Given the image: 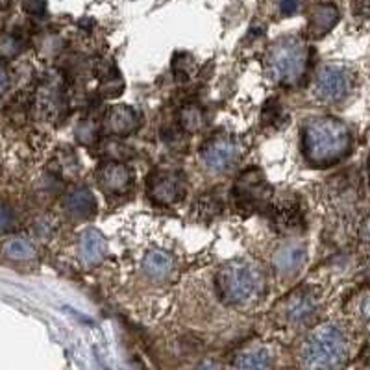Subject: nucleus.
Returning <instances> with one entry per match:
<instances>
[{
  "label": "nucleus",
  "mask_w": 370,
  "mask_h": 370,
  "mask_svg": "<svg viewBox=\"0 0 370 370\" xmlns=\"http://www.w3.org/2000/svg\"><path fill=\"white\" fill-rule=\"evenodd\" d=\"M220 298L232 306H247L263 294L265 274L252 259H232L217 274Z\"/></svg>",
  "instance_id": "f03ea898"
},
{
  "label": "nucleus",
  "mask_w": 370,
  "mask_h": 370,
  "mask_svg": "<svg viewBox=\"0 0 370 370\" xmlns=\"http://www.w3.org/2000/svg\"><path fill=\"white\" fill-rule=\"evenodd\" d=\"M276 217L280 226H283V228L287 229L298 228L300 220H302V215H300V209L296 204H285V206H280L278 207Z\"/></svg>",
  "instance_id": "aec40b11"
},
{
  "label": "nucleus",
  "mask_w": 370,
  "mask_h": 370,
  "mask_svg": "<svg viewBox=\"0 0 370 370\" xmlns=\"http://www.w3.org/2000/svg\"><path fill=\"white\" fill-rule=\"evenodd\" d=\"M8 82H10V78H8L6 67H4V63L0 61V94L8 89Z\"/></svg>",
  "instance_id": "393cba45"
},
{
  "label": "nucleus",
  "mask_w": 370,
  "mask_h": 370,
  "mask_svg": "<svg viewBox=\"0 0 370 370\" xmlns=\"http://www.w3.org/2000/svg\"><path fill=\"white\" fill-rule=\"evenodd\" d=\"M359 320L363 322L364 328L370 329V293H367L359 302Z\"/></svg>",
  "instance_id": "5701e85b"
},
{
  "label": "nucleus",
  "mask_w": 370,
  "mask_h": 370,
  "mask_svg": "<svg viewBox=\"0 0 370 370\" xmlns=\"http://www.w3.org/2000/svg\"><path fill=\"white\" fill-rule=\"evenodd\" d=\"M180 123L187 132H198L204 126V112L202 107L196 106V104H189L182 110V115H180Z\"/></svg>",
  "instance_id": "6ab92c4d"
},
{
  "label": "nucleus",
  "mask_w": 370,
  "mask_h": 370,
  "mask_svg": "<svg viewBox=\"0 0 370 370\" xmlns=\"http://www.w3.org/2000/svg\"><path fill=\"white\" fill-rule=\"evenodd\" d=\"M65 212L74 218H88L94 213L96 202L88 187H78L65 196Z\"/></svg>",
  "instance_id": "4468645a"
},
{
  "label": "nucleus",
  "mask_w": 370,
  "mask_h": 370,
  "mask_svg": "<svg viewBox=\"0 0 370 370\" xmlns=\"http://www.w3.org/2000/svg\"><path fill=\"white\" fill-rule=\"evenodd\" d=\"M337 19H339V13L335 10L333 6H329V4H322V6H317L313 10L311 13V34L313 36H324L326 32L333 28V24L337 23Z\"/></svg>",
  "instance_id": "f3484780"
},
{
  "label": "nucleus",
  "mask_w": 370,
  "mask_h": 370,
  "mask_svg": "<svg viewBox=\"0 0 370 370\" xmlns=\"http://www.w3.org/2000/svg\"><path fill=\"white\" fill-rule=\"evenodd\" d=\"M235 367L239 369H271L272 353L265 347H247L235 358Z\"/></svg>",
  "instance_id": "dca6fc26"
},
{
  "label": "nucleus",
  "mask_w": 370,
  "mask_h": 370,
  "mask_svg": "<svg viewBox=\"0 0 370 370\" xmlns=\"http://www.w3.org/2000/svg\"><path fill=\"white\" fill-rule=\"evenodd\" d=\"M241 143L234 136L217 134L204 143L200 156H202V161L206 165L207 171L220 174V172L234 169L235 163L241 158Z\"/></svg>",
  "instance_id": "39448f33"
},
{
  "label": "nucleus",
  "mask_w": 370,
  "mask_h": 370,
  "mask_svg": "<svg viewBox=\"0 0 370 370\" xmlns=\"http://www.w3.org/2000/svg\"><path fill=\"white\" fill-rule=\"evenodd\" d=\"M306 261V250L298 243H289L283 245L276 254H274V271L280 276H294L300 271V267Z\"/></svg>",
  "instance_id": "ddd939ff"
},
{
  "label": "nucleus",
  "mask_w": 370,
  "mask_h": 370,
  "mask_svg": "<svg viewBox=\"0 0 370 370\" xmlns=\"http://www.w3.org/2000/svg\"><path fill=\"white\" fill-rule=\"evenodd\" d=\"M352 76L337 65H326L315 80V94L322 102H339L350 93Z\"/></svg>",
  "instance_id": "1a4fd4ad"
},
{
  "label": "nucleus",
  "mask_w": 370,
  "mask_h": 370,
  "mask_svg": "<svg viewBox=\"0 0 370 370\" xmlns=\"http://www.w3.org/2000/svg\"><path fill=\"white\" fill-rule=\"evenodd\" d=\"M141 126V113L132 106H112L104 115V132L115 137H128Z\"/></svg>",
  "instance_id": "9d476101"
},
{
  "label": "nucleus",
  "mask_w": 370,
  "mask_h": 370,
  "mask_svg": "<svg viewBox=\"0 0 370 370\" xmlns=\"http://www.w3.org/2000/svg\"><path fill=\"white\" fill-rule=\"evenodd\" d=\"M309 50L307 45L298 37H285L271 48L267 56L269 74L280 85L298 83L307 69Z\"/></svg>",
  "instance_id": "20e7f679"
},
{
  "label": "nucleus",
  "mask_w": 370,
  "mask_h": 370,
  "mask_svg": "<svg viewBox=\"0 0 370 370\" xmlns=\"http://www.w3.org/2000/svg\"><path fill=\"white\" fill-rule=\"evenodd\" d=\"M317 309L318 304L315 294L307 289H298L283 300L280 313H282L285 324L293 326V328H304L315 318Z\"/></svg>",
  "instance_id": "6e6552de"
},
{
  "label": "nucleus",
  "mask_w": 370,
  "mask_h": 370,
  "mask_svg": "<svg viewBox=\"0 0 370 370\" xmlns=\"http://www.w3.org/2000/svg\"><path fill=\"white\" fill-rule=\"evenodd\" d=\"M106 237L100 234L99 229L89 228L80 235V241H78V258H80V261H82L85 267L99 265L102 259L106 258Z\"/></svg>",
  "instance_id": "f8f14e48"
},
{
  "label": "nucleus",
  "mask_w": 370,
  "mask_h": 370,
  "mask_svg": "<svg viewBox=\"0 0 370 370\" xmlns=\"http://www.w3.org/2000/svg\"><path fill=\"white\" fill-rule=\"evenodd\" d=\"M347 331L337 324H322L307 335L302 347V361L307 369H335L348 358Z\"/></svg>",
  "instance_id": "7ed1b4c3"
},
{
  "label": "nucleus",
  "mask_w": 370,
  "mask_h": 370,
  "mask_svg": "<svg viewBox=\"0 0 370 370\" xmlns=\"http://www.w3.org/2000/svg\"><path fill=\"white\" fill-rule=\"evenodd\" d=\"M350 132L337 119H311L302 130V150L315 165H331L342 159L350 150Z\"/></svg>",
  "instance_id": "f257e3e1"
},
{
  "label": "nucleus",
  "mask_w": 370,
  "mask_h": 370,
  "mask_svg": "<svg viewBox=\"0 0 370 370\" xmlns=\"http://www.w3.org/2000/svg\"><path fill=\"white\" fill-rule=\"evenodd\" d=\"M361 239H363L364 247L370 248V217L364 220L363 229H361Z\"/></svg>",
  "instance_id": "a878e982"
},
{
  "label": "nucleus",
  "mask_w": 370,
  "mask_h": 370,
  "mask_svg": "<svg viewBox=\"0 0 370 370\" xmlns=\"http://www.w3.org/2000/svg\"><path fill=\"white\" fill-rule=\"evenodd\" d=\"M143 271L152 280H167L174 271V258L165 250H150L143 259Z\"/></svg>",
  "instance_id": "2eb2a0df"
},
{
  "label": "nucleus",
  "mask_w": 370,
  "mask_h": 370,
  "mask_svg": "<svg viewBox=\"0 0 370 370\" xmlns=\"http://www.w3.org/2000/svg\"><path fill=\"white\" fill-rule=\"evenodd\" d=\"M272 189L265 180L263 172L258 169H248L235 182L234 194L237 206L241 209H261L271 200Z\"/></svg>",
  "instance_id": "423d86ee"
},
{
  "label": "nucleus",
  "mask_w": 370,
  "mask_h": 370,
  "mask_svg": "<svg viewBox=\"0 0 370 370\" xmlns=\"http://www.w3.org/2000/svg\"><path fill=\"white\" fill-rule=\"evenodd\" d=\"M15 228V215L12 209L0 206V234H10Z\"/></svg>",
  "instance_id": "4be33fe9"
},
{
  "label": "nucleus",
  "mask_w": 370,
  "mask_h": 370,
  "mask_svg": "<svg viewBox=\"0 0 370 370\" xmlns=\"http://www.w3.org/2000/svg\"><path fill=\"white\" fill-rule=\"evenodd\" d=\"M296 6H298V4H296V0H283L282 10L285 15H289V13H293L294 10H296Z\"/></svg>",
  "instance_id": "bb28decb"
},
{
  "label": "nucleus",
  "mask_w": 370,
  "mask_h": 370,
  "mask_svg": "<svg viewBox=\"0 0 370 370\" xmlns=\"http://www.w3.org/2000/svg\"><path fill=\"white\" fill-rule=\"evenodd\" d=\"M185 180L174 169H158L148 178V196L161 206H171L183 198Z\"/></svg>",
  "instance_id": "0eeeda50"
},
{
  "label": "nucleus",
  "mask_w": 370,
  "mask_h": 370,
  "mask_svg": "<svg viewBox=\"0 0 370 370\" xmlns=\"http://www.w3.org/2000/svg\"><path fill=\"white\" fill-rule=\"evenodd\" d=\"M194 209H198L202 218H215L223 209V202L215 194H206L198 200V204H194Z\"/></svg>",
  "instance_id": "412c9836"
},
{
  "label": "nucleus",
  "mask_w": 370,
  "mask_h": 370,
  "mask_svg": "<svg viewBox=\"0 0 370 370\" xmlns=\"http://www.w3.org/2000/svg\"><path fill=\"white\" fill-rule=\"evenodd\" d=\"M132 182V171L119 161H107L96 171V183L106 194H126Z\"/></svg>",
  "instance_id": "9b49d317"
},
{
  "label": "nucleus",
  "mask_w": 370,
  "mask_h": 370,
  "mask_svg": "<svg viewBox=\"0 0 370 370\" xmlns=\"http://www.w3.org/2000/svg\"><path fill=\"white\" fill-rule=\"evenodd\" d=\"M4 256L13 261H32L36 259L37 250L34 247V243L24 239V237H12L4 243Z\"/></svg>",
  "instance_id": "a211bd4d"
},
{
  "label": "nucleus",
  "mask_w": 370,
  "mask_h": 370,
  "mask_svg": "<svg viewBox=\"0 0 370 370\" xmlns=\"http://www.w3.org/2000/svg\"><path fill=\"white\" fill-rule=\"evenodd\" d=\"M23 6L32 15H43L47 10V0H23Z\"/></svg>",
  "instance_id": "b1692460"
},
{
  "label": "nucleus",
  "mask_w": 370,
  "mask_h": 370,
  "mask_svg": "<svg viewBox=\"0 0 370 370\" xmlns=\"http://www.w3.org/2000/svg\"><path fill=\"white\" fill-rule=\"evenodd\" d=\"M369 183H370V165H369Z\"/></svg>",
  "instance_id": "cd10ccee"
}]
</instances>
